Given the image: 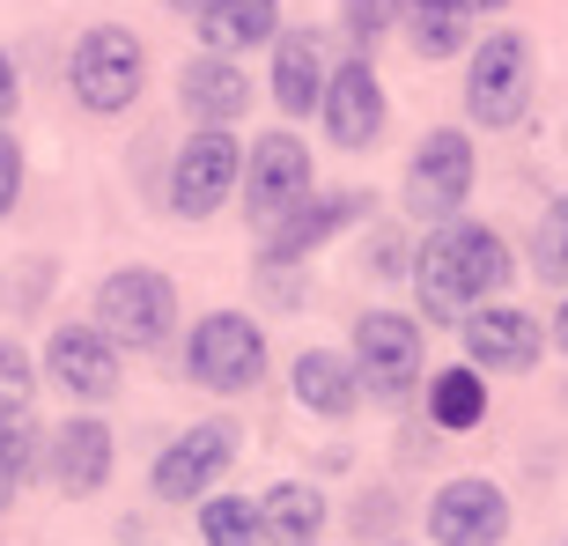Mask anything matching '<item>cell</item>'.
Here are the masks:
<instances>
[{
	"mask_svg": "<svg viewBox=\"0 0 568 546\" xmlns=\"http://www.w3.org/2000/svg\"><path fill=\"white\" fill-rule=\"evenodd\" d=\"M509 244L480 222H443L428 236V252L414 259V289H422L428 325H465L473 311H487L509 289Z\"/></svg>",
	"mask_w": 568,
	"mask_h": 546,
	"instance_id": "6da1fadb",
	"label": "cell"
},
{
	"mask_svg": "<svg viewBox=\"0 0 568 546\" xmlns=\"http://www.w3.org/2000/svg\"><path fill=\"white\" fill-rule=\"evenodd\" d=\"M525 111H531V44L517 30H487L473 44V67H465V119L503 133Z\"/></svg>",
	"mask_w": 568,
	"mask_h": 546,
	"instance_id": "7a4b0ae2",
	"label": "cell"
},
{
	"mask_svg": "<svg viewBox=\"0 0 568 546\" xmlns=\"http://www.w3.org/2000/svg\"><path fill=\"white\" fill-rule=\"evenodd\" d=\"M104 340H119V347H133V355H148V347H163L170 325H178V289H170L155 266H119L97 289V317H89Z\"/></svg>",
	"mask_w": 568,
	"mask_h": 546,
	"instance_id": "3957f363",
	"label": "cell"
},
{
	"mask_svg": "<svg viewBox=\"0 0 568 546\" xmlns=\"http://www.w3.org/2000/svg\"><path fill=\"white\" fill-rule=\"evenodd\" d=\"M185 377L207 392H252L266 377V333L244 311H207L185 340Z\"/></svg>",
	"mask_w": 568,
	"mask_h": 546,
	"instance_id": "277c9868",
	"label": "cell"
},
{
	"mask_svg": "<svg viewBox=\"0 0 568 546\" xmlns=\"http://www.w3.org/2000/svg\"><path fill=\"white\" fill-rule=\"evenodd\" d=\"M236 185H244V141H230L222 127H192V141L170 163V214L207 222Z\"/></svg>",
	"mask_w": 568,
	"mask_h": 546,
	"instance_id": "5b68a950",
	"label": "cell"
},
{
	"mask_svg": "<svg viewBox=\"0 0 568 546\" xmlns=\"http://www.w3.org/2000/svg\"><path fill=\"white\" fill-rule=\"evenodd\" d=\"M141 74H148V52L133 44V30H119V22H97V30L74 44V60H67L74 97H82L89 111H104V119L141 97Z\"/></svg>",
	"mask_w": 568,
	"mask_h": 546,
	"instance_id": "8992f818",
	"label": "cell"
},
{
	"mask_svg": "<svg viewBox=\"0 0 568 546\" xmlns=\"http://www.w3.org/2000/svg\"><path fill=\"white\" fill-rule=\"evenodd\" d=\"M303 200H311V148L295 133H258L252 155H244V214L258 230H274Z\"/></svg>",
	"mask_w": 568,
	"mask_h": 546,
	"instance_id": "52a82bcc",
	"label": "cell"
},
{
	"mask_svg": "<svg viewBox=\"0 0 568 546\" xmlns=\"http://www.w3.org/2000/svg\"><path fill=\"white\" fill-rule=\"evenodd\" d=\"M230 458H236V421H192L185 436L155 458L148 487H155V503H207L214 481L230 473Z\"/></svg>",
	"mask_w": 568,
	"mask_h": 546,
	"instance_id": "ba28073f",
	"label": "cell"
},
{
	"mask_svg": "<svg viewBox=\"0 0 568 546\" xmlns=\"http://www.w3.org/2000/svg\"><path fill=\"white\" fill-rule=\"evenodd\" d=\"M465 192H473V141L458 127H436L422 148H414V163H406V214H422V222H458Z\"/></svg>",
	"mask_w": 568,
	"mask_h": 546,
	"instance_id": "9c48e42d",
	"label": "cell"
},
{
	"mask_svg": "<svg viewBox=\"0 0 568 546\" xmlns=\"http://www.w3.org/2000/svg\"><path fill=\"white\" fill-rule=\"evenodd\" d=\"M428 539L436 546H503L509 539V503L495 481H443L428 495Z\"/></svg>",
	"mask_w": 568,
	"mask_h": 546,
	"instance_id": "30bf717a",
	"label": "cell"
},
{
	"mask_svg": "<svg viewBox=\"0 0 568 546\" xmlns=\"http://www.w3.org/2000/svg\"><path fill=\"white\" fill-rule=\"evenodd\" d=\"M355 370L369 392H384V400H399L406 384L422 377V325L399 311H369L355 317Z\"/></svg>",
	"mask_w": 568,
	"mask_h": 546,
	"instance_id": "8fae6325",
	"label": "cell"
},
{
	"mask_svg": "<svg viewBox=\"0 0 568 546\" xmlns=\"http://www.w3.org/2000/svg\"><path fill=\"white\" fill-rule=\"evenodd\" d=\"M44 384H60L67 400H111L119 392V340H104L97 325H52Z\"/></svg>",
	"mask_w": 568,
	"mask_h": 546,
	"instance_id": "7c38bea8",
	"label": "cell"
},
{
	"mask_svg": "<svg viewBox=\"0 0 568 546\" xmlns=\"http://www.w3.org/2000/svg\"><path fill=\"white\" fill-rule=\"evenodd\" d=\"M325 133H333V148H377L384 133V82L369 60H347L333 67V89H325Z\"/></svg>",
	"mask_w": 568,
	"mask_h": 546,
	"instance_id": "4fadbf2b",
	"label": "cell"
},
{
	"mask_svg": "<svg viewBox=\"0 0 568 546\" xmlns=\"http://www.w3.org/2000/svg\"><path fill=\"white\" fill-rule=\"evenodd\" d=\"M458 333H465V362L487 370V377H495V370H531V362H539V317L509 311V303L473 311Z\"/></svg>",
	"mask_w": 568,
	"mask_h": 546,
	"instance_id": "5bb4252c",
	"label": "cell"
},
{
	"mask_svg": "<svg viewBox=\"0 0 568 546\" xmlns=\"http://www.w3.org/2000/svg\"><path fill=\"white\" fill-rule=\"evenodd\" d=\"M178 104H185L192 127H222V133H230L236 119L252 111V82H244V67H236V60L200 52V60H185V74H178Z\"/></svg>",
	"mask_w": 568,
	"mask_h": 546,
	"instance_id": "9a60e30c",
	"label": "cell"
},
{
	"mask_svg": "<svg viewBox=\"0 0 568 546\" xmlns=\"http://www.w3.org/2000/svg\"><path fill=\"white\" fill-rule=\"evenodd\" d=\"M266 89H274V104L288 111V119H311V111H325L333 67H325V52H317L311 30H281V38H274V74H266Z\"/></svg>",
	"mask_w": 568,
	"mask_h": 546,
	"instance_id": "2e32d148",
	"label": "cell"
},
{
	"mask_svg": "<svg viewBox=\"0 0 568 546\" xmlns=\"http://www.w3.org/2000/svg\"><path fill=\"white\" fill-rule=\"evenodd\" d=\"M362 208H369L362 192H311V200H303V208H295L288 222H274V230H266V266H288V259H311L317 244H325L333 230H347V222H355Z\"/></svg>",
	"mask_w": 568,
	"mask_h": 546,
	"instance_id": "e0dca14e",
	"label": "cell"
},
{
	"mask_svg": "<svg viewBox=\"0 0 568 546\" xmlns=\"http://www.w3.org/2000/svg\"><path fill=\"white\" fill-rule=\"evenodd\" d=\"M295 406L317 421H347L362 406V370L355 355H325V347H311V355H295Z\"/></svg>",
	"mask_w": 568,
	"mask_h": 546,
	"instance_id": "ac0fdd59",
	"label": "cell"
},
{
	"mask_svg": "<svg viewBox=\"0 0 568 546\" xmlns=\"http://www.w3.org/2000/svg\"><path fill=\"white\" fill-rule=\"evenodd\" d=\"M281 38V0H214L200 16V44L214 60H236L252 44H274Z\"/></svg>",
	"mask_w": 568,
	"mask_h": 546,
	"instance_id": "d6986e66",
	"label": "cell"
},
{
	"mask_svg": "<svg viewBox=\"0 0 568 546\" xmlns=\"http://www.w3.org/2000/svg\"><path fill=\"white\" fill-rule=\"evenodd\" d=\"M52 481H60L67 495H97V487L111 481V428L104 421L82 414L52 436Z\"/></svg>",
	"mask_w": 568,
	"mask_h": 546,
	"instance_id": "ffe728a7",
	"label": "cell"
},
{
	"mask_svg": "<svg viewBox=\"0 0 568 546\" xmlns=\"http://www.w3.org/2000/svg\"><path fill=\"white\" fill-rule=\"evenodd\" d=\"M406 44H414V60H458L465 44H473V8L465 0H406V16H399Z\"/></svg>",
	"mask_w": 568,
	"mask_h": 546,
	"instance_id": "44dd1931",
	"label": "cell"
},
{
	"mask_svg": "<svg viewBox=\"0 0 568 546\" xmlns=\"http://www.w3.org/2000/svg\"><path fill=\"white\" fill-rule=\"evenodd\" d=\"M258 517H266V539L274 546H317L325 532V495L311 481H281L258 495Z\"/></svg>",
	"mask_w": 568,
	"mask_h": 546,
	"instance_id": "7402d4cb",
	"label": "cell"
},
{
	"mask_svg": "<svg viewBox=\"0 0 568 546\" xmlns=\"http://www.w3.org/2000/svg\"><path fill=\"white\" fill-rule=\"evenodd\" d=\"M428 421L436 428H450V436H465V428H480L487 421V384L473 362H458V370H443V377H428Z\"/></svg>",
	"mask_w": 568,
	"mask_h": 546,
	"instance_id": "603a6c76",
	"label": "cell"
},
{
	"mask_svg": "<svg viewBox=\"0 0 568 546\" xmlns=\"http://www.w3.org/2000/svg\"><path fill=\"white\" fill-rule=\"evenodd\" d=\"M200 539L207 546H258L266 539V517H258L252 495H207L200 503Z\"/></svg>",
	"mask_w": 568,
	"mask_h": 546,
	"instance_id": "cb8c5ba5",
	"label": "cell"
},
{
	"mask_svg": "<svg viewBox=\"0 0 568 546\" xmlns=\"http://www.w3.org/2000/svg\"><path fill=\"white\" fill-rule=\"evenodd\" d=\"M399 16H406V0H339V30L355 44V60H369L384 30H399Z\"/></svg>",
	"mask_w": 568,
	"mask_h": 546,
	"instance_id": "d4e9b609",
	"label": "cell"
},
{
	"mask_svg": "<svg viewBox=\"0 0 568 546\" xmlns=\"http://www.w3.org/2000/svg\"><path fill=\"white\" fill-rule=\"evenodd\" d=\"M531 252H539V273H547V281H568V200H554V208H547Z\"/></svg>",
	"mask_w": 568,
	"mask_h": 546,
	"instance_id": "484cf974",
	"label": "cell"
},
{
	"mask_svg": "<svg viewBox=\"0 0 568 546\" xmlns=\"http://www.w3.org/2000/svg\"><path fill=\"white\" fill-rule=\"evenodd\" d=\"M8 414H30V355L16 340H0V421Z\"/></svg>",
	"mask_w": 568,
	"mask_h": 546,
	"instance_id": "4316f807",
	"label": "cell"
},
{
	"mask_svg": "<svg viewBox=\"0 0 568 546\" xmlns=\"http://www.w3.org/2000/svg\"><path fill=\"white\" fill-rule=\"evenodd\" d=\"M16 192H22V148L16 133H0V214L16 208Z\"/></svg>",
	"mask_w": 568,
	"mask_h": 546,
	"instance_id": "83f0119b",
	"label": "cell"
},
{
	"mask_svg": "<svg viewBox=\"0 0 568 546\" xmlns=\"http://www.w3.org/2000/svg\"><path fill=\"white\" fill-rule=\"evenodd\" d=\"M16 487H22V465H16V443H8V421H0V509H8Z\"/></svg>",
	"mask_w": 568,
	"mask_h": 546,
	"instance_id": "f1b7e54d",
	"label": "cell"
},
{
	"mask_svg": "<svg viewBox=\"0 0 568 546\" xmlns=\"http://www.w3.org/2000/svg\"><path fill=\"white\" fill-rule=\"evenodd\" d=\"M8 111H16V60L0 52V119H8Z\"/></svg>",
	"mask_w": 568,
	"mask_h": 546,
	"instance_id": "f546056e",
	"label": "cell"
},
{
	"mask_svg": "<svg viewBox=\"0 0 568 546\" xmlns=\"http://www.w3.org/2000/svg\"><path fill=\"white\" fill-rule=\"evenodd\" d=\"M554 347L568 355V303H561V317H554Z\"/></svg>",
	"mask_w": 568,
	"mask_h": 546,
	"instance_id": "4dcf8cb0",
	"label": "cell"
},
{
	"mask_svg": "<svg viewBox=\"0 0 568 546\" xmlns=\"http://www.w3.org/2000/svg\"><path fill=\"white\" fill-rule=\"evenodd\" d=\"M465 8H473V16H503L509 0H465Z\"/></svg>",
	"mask_w": 568,
	"mask_h": 546,
	"instance_id": "1f68e13d",
	"label": "cell"
},
{
	"mask_svg": "<svg viewBox=\"0 0 568 546\" xmlns=\"http://www.w3.org/2000/svg\"><path fill=\"white\" fill-rule=\"evenodd\" d=\"M170 8H185V16H207L214 0H170Z\"/></svg>",
	"mask_w": 568,
	"mask_h": 546,
	"instance_id": "d6a6232c",
	"label": "cell"
}]
</instances>
